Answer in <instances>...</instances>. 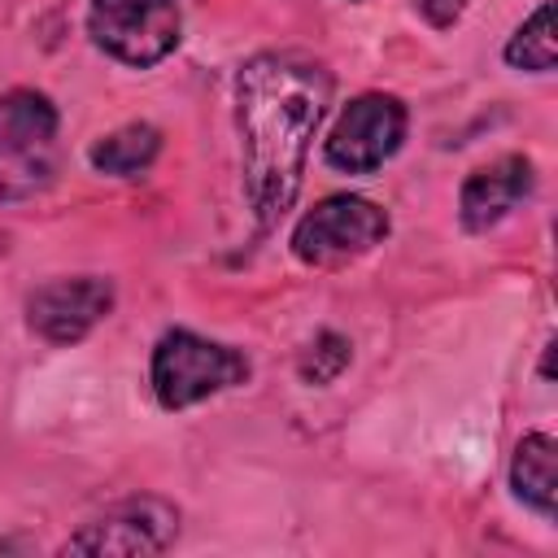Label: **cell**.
Returning <instances> with one entry per match:
<instances>
[{"label":"cell","mask_w":558,"mask_h":558,"mask_svg":"<svg viewBox=\"0 0 558 558\" xmlns=\"http://www.w3.org/2000/svg\"><path fill=\"white\" fill-rule=\"evenodd\" d=\"M331 105V70L292 48L253 52L235 74V135L244 201L270 231L301 192L314 135Z\"/></svg>","instance_id":"6da1fadb"},{"label":"cell","mask_w":558,"mask_h":558,"mask_svg":"<svg viewBox=\"0 0 558 558\" xmlns=\"http://www.w3.org/2000/svg\"><path fill=\"white\" fill-rule=\"evenodd\" d=\"M57 105L35 87L0 92V201H31L61 170Z\"/></svg>","instance_id":"7a4b0ae2"},{"label":"cell","mask_w":558,"mask_h":558,"mask_svg":"<svg viewBox=\"0 0 558 558\" xmlns=\"http://www.w3.org/2000/svg\"><path fill=\"white\" fill-rule=\"evenodd\" d=\"M253 375L248 357L235 344L209 340L192 327H170L153 344L148 384L161 410H187L201 405L227 388H240Z\"/></svg>","instance_id":"3957f363"},{"label":"cell","mask_w":558,"mask_h":558,"mask_svg":"<svg viewBox=\"0 0 558 558\" xmlns=\"http://www.w3.org/2000/svg\"><path fill=\"white\" fill-rule=\"evenodd\" d=\"M179 0H87V35L118 65H161L179 48Z\"/></svg>","instance_id":"277c9868"},{"label":"cell","mask_w":558,"mask_h":558,"mask_svg":"<svg viewBox=\"0 0 558 558\" xmlns=\"http://www.w3.org/2000/svg\"><path fill=\"white\" fill-rule=\"evenodd\" d=\"M388 227L392 222L384 205L357 192H331L296 218L288 244H292V257L305 266H344L371 253L375 244H384Z\"/></svg>","instance_id":"5b68a950"},{"label":"cell","mask_w":558,"mask_h":558,"mask_svg":"<svg viewBox=\"0 0 558 558\" xmlns=\"http://www.w3.org/2000/svg\"><path fill=\"white\" fill-rule=\"evenodd\" d=\"M405 131H410V113H405L401 96L362 92L336 113V122L323 140V161L340 174H375L384 161H392L401 153Z\"/></svg>","instance_id":"8992f818"},{"label":"cell","mask_w":558,"mask_h":558,"mask_svg":"<svg viewBox=\"0 0 558 558\" xmlns=\"http://www.w3.org/2000/svg\"><path fill=\"white\" fill-rule=\"evenodd\" d=\"M174 536H179V506L166 497L140 493L78 523L61 541V554H166Z\"/></svg>","instance_id":"52a82bcc"},{"label":"cell","mask_w":558,"mask_h":558,"mask_svg":"<svg viewBox=\"0 0 558 558\" xmlns=\"http://www.w3.org/2000/svg\"><path fill=\"white\" fill-rule=\"evenodd\" d=\"M118 305V288L109 275H61L26 296V327L44 344H78L92 336Z\"/></svg>","instance_id":"ba28073f"},{"label":"cell","mask_w":558,"mask_h":558,"mask_svg":"<svg viewBox=\"0 0 558 558\" xmlns=\"http://www.w3.org/2000/svg\"><path fill=\"white\" fill-rule=\"evenodd\" d=\"M536 187V166L523 153H506L488 166H475L462 179L458 192V218L466 231H493L501 218H510Z\"/></svg>","instance_id":"9c48e42d"},{"label":"cell","mask_w":558,"mask_h":558,"mask_svg":"<svg viewBox=\"0 0 558 558\" xmlns=\"http://www.w3.org/2000/svg\"><path fill=\"white\" fill-rule=\"evenodd\" d=\"M510 488L527 510H536L541 519H554V506H558V440L549 432H527L514 445Z\"/></svg>","instance_id":"30bf717a"},{"label":"cell","mask_w":558,"mask_h":558,"mask_svg":"<svg viewBox=\"0 0 558 558\" xmlns=\"http://www.w3.org/2000/svg\"><path fill=\"white\" fill-rule=\"evenodd\" d=\"M161 153V131L153 122H126L109 135H100L92 148H87V161L96 174H109V179H140Z\"/></svg>","instance_id":"8fae6325"},{"label":"cell","mask_w":558,"mask_h":558,"mask_svg":"<svg viewBox=\"0 0 558 558\" xmlns=\"http://www.w3.org/2000/svg\"><path fill=\"white\" fill-rule=\"evenodd\" d=\"M510 70H527V74H549L558 65V39H554V0H541L506 39L501 48Z\"/></svg>","instance_id":"7c38bea8"},{"label":"cell","mask_w":558,"mask_h":558,"mask_svg":"<svg viewBox=\"0 0 558 558\" xmlns=\"http://www.w3.org/2000/svg\"><path fill=\"white\" fill-rule=\"evenodd\" d=\"M349 362H353L349 336H340V331H318V336L305 344V353L296 357V375H301V384L323 388V384H336Z\"/></svg>","instance_id":"4fadbf2b"},{"label":"cell","mask_w":558,"mask_h":558,"mask_svg":"<svg viewBox=\"0 0 558 558\" xmlns=\"http://www.w3.org/2000/svg\"><path fill=\"white\" fill-rule=\"evenodd\" d=\"M414 9L432 22V26H453L458 17H462V9H466V0H414Z\"/></svg>","instance_id":"5bb4252c"}]
</instances>
